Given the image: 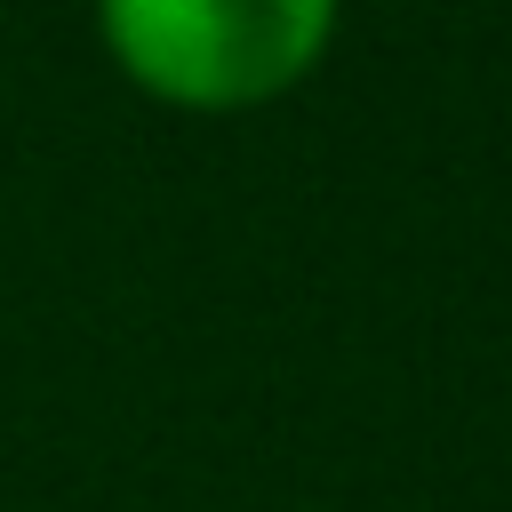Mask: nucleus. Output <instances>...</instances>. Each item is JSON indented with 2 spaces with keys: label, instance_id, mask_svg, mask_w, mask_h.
<instances>
[{
  "label": "nucleus",
  "instance_id": "obj_1",
  "mask_svg": "<svg viewBox=\"0 0 512 512\" xmlns=\"http://www.w3.org/2000/svg\"><path fill=\"white\" fill-rule=\"evenodd\" d=\"M344 0H96L112 64L176 112H248L304 88Z\"/></svg>",
  "mask_w": 512,
  "mask_h": 512
}]
</instances>
